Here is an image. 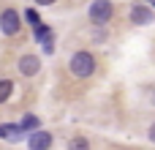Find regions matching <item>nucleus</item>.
I'll list each match as a JSON object with an SVG mask.
<instances>
[{
	"label": "nucleus",
	"mask_w": 155,
	"mask_h": 150,
	"mask_svg": "<svg viewBox=\"0 0 155 150\" xmlns=\"http://www.w3.org/2000/svg\"><path fill=\"white\" fill-rule=\"evenodd\" d=\"M71 74L79 77V79L93 77L95 74V57H93V52H87V49L74 52V57H71Z\"/></svg>",
	"instance_id": "1"
},
{
	"label": "nucleus",
	"mask_w": 155,
	"mask_h": 150,
	"mask_svg": "<svg viewBox=\"0 0 155 150\" xmlns=\"http://www.w3.org/2000/svg\"><path fill=\"white\" fill-rule=\"evenodd\" d=\"M87 16H90V22H95V25H106V22L114 16V5H112V0H95V3L90 5Z\"/></svg>",
	"instance_id": "2"
},
{
	"label": "nucleus",
	"mask_w": 155,
	"mask_h": 150,
	"mask_svg": "<svg viewBox=\"0 0 155 150\" xmlns=\"http://www.w3.org/2000/svg\"><path fill=\"white\" fill-rule=\"evenodd\" d=\"M0 30H3V36H16L22 30V19L14 8H5L0 14Z\"/></svg>",
	"instance_id": "3"
},
{
	"label": "nucleus",
	"mask_w": 155,
	"mask_h": 150,
	"mask_svg": "<svg viewBox=\"0 0 155 150\" xmlns=\"http://www.w3.org/2000/svg\"><path fill=\"white\" fill-rule=\"evenodd\" d=\"M27 148L30 150H49L52 148V134L49 131H33L27 137Z\"/></svg>",
	"instance_id": "4"
},
{
	"label": "nucleus",
	"mask_w": 155,
	"mask_h": 150,
	"mask_svg": "<svg viewBox=\"0 0 155 150\" xmlns=\"http://www.w3.org/2000/svg\"><path fill=\"white\" fill-rule=\"evenodd\" d=\"M19 71H22L25 77H35V74L41 71L38 55H22V57H19Z\"/></svg>",
	"instance_id": "5"
},
{
	"label": "nucleus",
	"mask_w": 155,
	"mask_h": 150,
	"mask_svg": "<svg viewBox=\"0 0 155 150\" xmlns=\"http://www.w3.org/2000/svg\"><path fill=\"white\" fill-rule=\"evenodd\" d=\"M153 8H150V5H134V8H131V22H134V25H150V22H153Z\"/></svg>",
	"instance_id": "6"
},
{
	"label": "nucleus",
	"mask_w": 155,
	"mask_h": 150,
	"mask_svg": "<svg viewBox=\"0 0 155 150\" xmlns=\"http://www.w3.org/2000/svg\"><path fill=\"white\" fill-rule=\"evenodd\" d=\"M0 137L8 142H19L22 139V128L19 126H0Z\"/></svg>",
	"instance_id": "7"
},
{
	"label": "nucleus",
	"mask_w": 155,
	"mask_h": 150,
	"mask_svg": "<svg viewBox=\"0 0 155 150\" xmlns=\"http://www.w3.org/2000/svg\"><path fill=\"white\" fill-rule=\"evenodd\" d=\"M68 150H90V139L74 137V139H68Z\"/></svg>",
	"instance_id": "8"
},
{
	"label": "nucleus",
	"mask_w": 155,
	"mask_h": 150,
	"mask_svg": "<svg viewBox=\"0 0 155 150\" xmlns=\"http://www.w3.org/2000/svg\"><path fill=\"white\" fill-rule=\"evenodd\" d=\"M19 128H22V131H35V128H38V118H35V115H25V120L19 123Z\"/></svg>",
	"instance_id": "9"
},
{
	"label": "nucleus",
	"mask_w": 155,
	"mask_h": 150,
	"mask_svg": "<svg viewBox=\"0 0 155 150\" xmlns=\"http://www.w3.org/2000/svg\"><path fill=\"white\" fill-rule=\"evenodd\" d=\"M11 90H14V82H11V79H3V82H0V104H3V101H8Z\"/></svg>",
	"instance_id": "10"
},
{
	"label": "nucleus",
	"mask_w": 155,
	"mask_h": 150,
	"mask_svg": "<svg viewBox=\"0 0 155 150\" xmlns=\"http://www.w3.org/2000/svg\"><path fill=\"white\" fill-rule=\"evenodd\" d=\"M35 38L44 44V41H49V38H52V30H49L46 25H38V27H35Z\"/></svg>",
	"instance_id": "11"
},
{
	"label": "nucleus",
	"mask_w": 155,
	"mask_h": 150,
	"mask_svg": "<svg viewBox=\"0 0 155 150\" xmlns=\"http://www.w3.org/2000/svg\"><path fill=\"white\" fill-rule=\"evenodd\" d=\"M25 19H27L30 25H35V27H38V14H35V11H25Z\"/></svg>",
	"instance_id": "12"
},
{
	"label": "nucleus",
	"mask_w": 155,
	"mask_h": 150,
	"mask_svg": "<svg viewBox=\"0 0 155 150\" xmlns=\"http://www.w3.org/2000/svg\"><path fill=\"white\" fill-rule=\"evenodd\" d=\"M35 3H38V5H52L54 0H35Z\"/></svg>",
	"instance_id": "13"
},
{
	"label": "nucleus",
	"mask_w": 155,
	"mask_h": 150,
	"mask_svg": "<svg viewBox=\"0 0 155 150\" xmlns=\"http://www.w3.org/2000/svg\"><path fill=\"white\" fill-rule=\"evenodd\" d=\"M150 139H153V142H155V123H153V126H150Z\"/></svg>",
	"instance_id": "14"
},
{
	"label": "nucleus",
	"mask_w": 155,
	"mask_h": 150,
	"mask_svg": "<svg viewBox=\"0 0 155 150\" xmlns=\"http://www.w3.org/2000/svg\"><path fill=\"white\" fill-rule=\"evenodd\" d=\"M150 101H153V104H155V90H153V98H150Z\"/></svg>",
	"instance_id": "15"
}]
</instances>
